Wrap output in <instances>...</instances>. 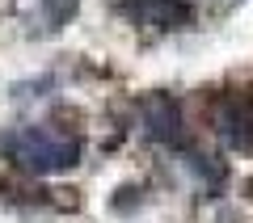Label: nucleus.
<instances>
[{"label":"nucleus","instance_id":"f257e3e1","mask_svg":"<svg viewBox=\"0 0 253 223\" xmlns=\"http://www.w3.org/2000/svg\"><path fill=\"white\" fill-rule=\"evenodd\" d=\"M0 152L17 169L46 177V173H63L81 160V135L59 122H34V126H17V131L0 135Z\"/></svg>","mask_w":253,"mask_h":223},{"label":"nucleus","instance_id":"f03ea898","mask_svg":"<svg viewBox=\"0 0 253 223\" xmlns=\"http://www.w3.org/2000/svg\"><path fill=\"white\" fill-rule=\"evenodd\" d=\"M207 122L224 148L253 156V93H245V89L215 93L207 101Z\"/></svg>","mask_w":253,"mask_h":223},{"label":"nucleus","instance_id":"7ed1b4c3","mask_svg":"<svg viewBox=\"0 0 253 223\" xmlns=\"http://www.w3.org/2000/svg\"><path fill=\"white\" fill-rule=\"evenodd\" d=\"M139 122H144V135L152 143H165L173 152H190V135L186 122H181V106L169 97V93H152V97L139 101Z\"/></svg>","mask_w":253,"mask_h":223},{"label":"nucleus","instance_id":"20e7f679","mask_svg":"<svg viewBox=\"0 0 253 223\" xmlns=\"http://www.w3.org/2000/svg\"><path fill=\"white\" fill-rule=\"evenodd\" d=\"M123 4L148 30H186L194 21V9L186 0H123Z\"/></svg>","mask_w":253,"mask_h":223}]
</instances>
